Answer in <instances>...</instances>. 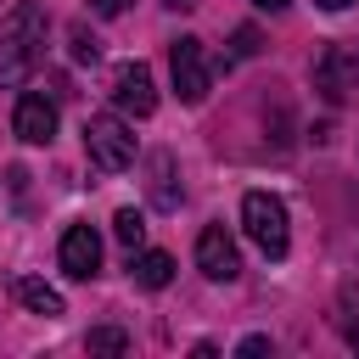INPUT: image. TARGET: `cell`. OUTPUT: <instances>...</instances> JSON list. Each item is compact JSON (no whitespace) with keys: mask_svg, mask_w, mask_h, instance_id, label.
<instances>
[{"mask_svg":"<svg viewBox=\"0 0 359 359\" xmlns=\"http://www.w3.org/2000/svg\"><path fill=\"white\" fill-rule=\"evenodd\" d=\"M11 129H17V140H28V146H50V135H56V101H45L39 90H28V95L17 101V112H11Z\"/></svg>","mask_w":359,"mask_h":359,"instance_id":"cell-8","label":"cell"},{"mask_svg":"<svg viewBox=\"0 0 359 359\" xmlns=\"http://www.w3.org/2000/svg\"><path fill=\"white\" fill-rule=\"evenodd\" d=\"M146 168H151V202H157L163 213H174V208H180V185H174V157H168V151H151V157H146Z\"/></svg>","mask_w":359,"mask_h":359,"instance_id":"cell-12","label":"cell"},{"mask_svg":"<svg viewBox=\"0 0 359 359\" xmlns=\"http://www.w3.org/2000/svg\"><path fill=\"white\" fill-rule=\"evenodd\" d=\"M252 6H264V11H280V6H292V0H252Z\"/></svg>","mask_w":359,"mask_h":359,"instance_id":"cell-20","label":"cell"},{"mask_svg":"<svg viewBox=\"0 0 359 359\" xmlns=\"http://www.w3.org/2000/svg\"><path fill=\"white\" fill-rule=\"evenodd\" d=\"M90 11L95 17H118V11H129V0H90Z\"/></svg>","mask_w":359,"mask_h":359,"instance_id":"cell-18","label":"cell"},{"mask_svg":"<svg viewBox=\"0 0 359 359\" xmlns=\"http://www.w3.org/2000/svg\"><path fill=\"white\" fill-rule=\"evenodd\" d=\"M62 269H67L73 280H90V275L101 269V236H95L90 224H67V230H62Z\"/></svg>","mask_w":359,"mask_h":359,"instance_id":"cell-9","label":"cell"},{"mask_svg":"<svg viewBox=\"0 0 359 359\" xmlns=\"http://www.w3.org/2000/svg\"><path fill=\"white\" fill-rule=\"evenodd\" d=\"M112 107L129 112V118H151L157 112V84H151L146 62H118L112 67Z\"/></svg>","mask_w":359,"mask_h":359,"instance_id":"cell-5","label":"cell"},{"mask_svg":"<svg viewBox=\"0 0 359 359\" xmlns=\"http://www.w3.org/2000/svg\"><path fill=\"white\" fill-rule=\"evenodd\" d=\"M163 6H174V11H191V6H196V0H163Z\"/></svg>","mask_w":359,"mask_h":359,"instance_id":"cell-21","label":"cell"},{"mask_svg":"<svg viewBox=\"0 0 359 359\" xmlns=\"http://www.w3.org/2000/svg\"><path fill=\"white\" fill-rule=\"evenodd\" d=\"M314 90L325 101H348L359 90V50L353 45H325L314 62Z\"/></svg>","mask_w":359,"mask_h":359,"instance_id":"cell-6","label":"cell"},{"mask_svg":"<svg viewBox=\"0 0 359 359\" xmlns=\"http://www.w3.org/2000/svg\"><path fill=\"white\" fill-rule=\"evenodd\" d=\"M236 353H241V359H258V353H269V337H241Z\"/></svg>","mask_w":359,"mask_h":359,"instance_id":"cell-17","label":"cell"},{"mask_svg":"<svg viewBox=\"0 0 359 359\" xmlns=\"http://www.w3.org/2000/svg\"><path fill=\"white\" fill-rule=\"evenodd\" d=\"M129 348V337L118 331V325H101V331H90V353H123Z\"/></svg>","mask_w":359,"mask_h":359,"instance_id":"cell-14","label":"cell"},{"mask_svg":"<svg viewBox=\"0 0 359 359\" xmlns=\"http://www.w3.org/2000/svg\"><path fill=\"white\" fill-rule=\"evenodd\" d=\"M196 269H202L208 280H236V275H241V252H236V241H230L224 224H208V230L196 236Z\"/></svg>","mask_w":359,"mask_h":359,"instance_id":"cell-7","label":"cell"},{"mask_svg":"<svg viewBox=\"0 0 359 359\" xmlns=\"http://www.w3.org/2000/svg\"><path fill=\"white\" fill-rule=\"evenodd\" d=\"M129 275H135V286L163 292V286L174 280V258H168V252H157V247H146V252H135V258H129Z\"/></svg>","mask_w":359,"mask_h":359,"instance_id":"cell-11","label":"cell"},{"mask_svg":"<svg viewBox=\"0 0 359 359\" xmlns=\"http://www.w3.org/2000/svg\"><path fill=\"white\" fill-rule=\"evenodd\" d=\"M168 73H174V90H180L185 107L208 101V90H213V67H208V50H202L196 34H185V39L168 45Z\"/></svg>","mask_w":359,"mask_h":359,"instance_id":"cell-3","label":"cell"},{"mask_svg":"<svg viewBox=\"0 0 359 359\" xmlns=\"http://www.w3.org/2000/svg\"><path fill=\"white\" fill-rule=\"evenodd\" d=\"M348 342H353V348H359V320H353V325H348Z\"/></svg>","mask_w":359,"mask_h":359,"instance_id":"cell-22","label":"cell"},{"mask_svg":"<svg viewBox=\"0 0 359 359\" xmlns=\"http://www.w3.org/2000/svg\"><path fill=\"white\" fill-rule=\"evenodd\" d=\"M258 50V28H236V56H252Z\"/></svg>","mask_w":359,"mask_h":359,"instance_id":"cell-16","label":"cell"},{"mask_svg":"<svg viewBox=\"0 0 359 359\" xmlns=\"http://www.w3.org/2000/svg\"><path fill=\"white\" fill-rule=\"evenodd\" d=\"M101 56V39L90 28H73V62H95Z\"/></svg>","mask_w":359,"mask_h":359,"instance_id":"cell-15","label":"cell"},{"mask_svg":"<svg viewBox=\"0 0 359 359\" xmlns=\"http://www.w3.org/2000/svg\"><path fill=\"white\" fill-rule=\"evenodd\" d=\"M39 56H45V6L39 0H17L11 17L0 22V84L6 90L28 84Z\"/></svg>","mask_w":359,"mask_h":359,"instance_id":"cell-1","label":"cell"},{"mask_svg":"<svg viewBox=\"0 0 359 359\" xmlns=\"http://www.w3.org/2000/svg\"><path fill=\"white\" fill-rule=\"evenodd\" d=\"M241 224H247V236L258 241L264 258H286V247H292V224H286V202H280V196H269V191H247V202H241Z\"/></svg>","mask_w":359,"mask_h":359,"instance_id":"cell-2","label":"cell"},{"mask_svg":"<svg viewBox=\"0 0 359 359\" xmlns=\"http://www.w3.org/2000/svg\"><path fill=\"white\" fill-rule=\"evenodd\" d=\"M11 292H17V303H22L28 314H45V320L67 314L62 292H56V286H45V280H34V275H17V280H11Z\"/></svg>","mask_w":359,"mask_h":359,"instance_id":"cell-10","label":"cell"},{"mask_svg":"<svg viewBox=\"0 0 359 359\" xmlns=\"http://www.w3.org/2000/svg\"><path fill=\"white\" fill-rule=\"evenodd\" d=\"M320 6H325V11H348L353 0H320Z\"/></svg>","mask_w":359,"mask_h":359,"instance_id":"cell-19","label":"cell"},{"mask_svg":"<svg viewBox=\"0 0 359 359\" xmlns=\"http://www.w3.org/2000/svg\"><path fill=\"white\" fill-rule=\"evenodd\" d=\"M112 236H118L123 247H140V236H146V213H140V208H118V219H112Z\"/></svg>","mask_w":359,"mask_h":359,"instance_id":"cell-13","label":"cell"},{"mask_svg":"<svg viewBox=\"0 0 359 359\" xmlns=\"http://www.w3.org/2000/svg\"><path fill=\"white\" fill-rule=\"evenodd\" d=\"M84 151H90V163H95V168L118 174V168H129V163H135V135H129V123H123V118L101 112V118H90V123H84Z\"/></svg>","mask_w":359,"mask_h":359,"instance_id":"cell-4","label":"cell"}]
</instances>
